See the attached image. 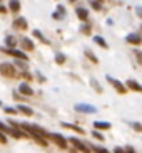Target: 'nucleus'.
Here are the masks:
<instances>
[{"mask_svg":"<svg viewBox=\"0 0 142 153\" xmlns=\"http://www.w3.org/2000/svg\"><path fill=\"white\" fill-rule=\"evenodd\" d=\"M75 12H77V15H79V19L82 20V22H87V19H89V12H87V10L82 9V7H79Z\"/></svg>","mask_w":142,"mask_h":153,"instance_id":"13","label":"nucleus"},{"mask_svg":"<svg viewBox=\"0 0 142 153\" xmlns=\"http://www.w3.org/2000/svg\"><path fill=\"white\" fill-rule=\"evenodd\" d=\"M125 153H135V152H134L132 148H127V152H125Z\"/></svg>","mask_w":142,"mask_h":153,"instance_id":"34","label":"nucleus"},{"mask_svg":"<svg viewBox=\"0 0 142 153\" xmlns=\"http://www.w3.org/2000/svg\"><path fill=\"white\" fill-rule=\"evenodd\" d=\"M0 74L5 76V77H13L15 76V68H13V64H9V62L0 64Z\"/></svg>","mask_w":142,"mask_h":153,"instance_id":"1","label":"nucleus"},{"mask_svg":"<svg viewBox=\"0 0 142 153\" xmlns=\"http://www.w3.org/2000/svg\"><path fill=\"white\" fill-rule=\"evenodd\" d=\"M34 36H35L37 39H40V41H42V42H45V44L49 42V41H47V39H45L44 36H42V32H40V30H34Z\"/></svg>","mask_w":142,"mask_h":153,"instance_id":"21","label":"nucleus"},{"mask_svg":"<svg viewBox=\"0 0 142 153\" xmlns=\"http://www.w3.org/2000/svg\"><path fill=\"white\" fill-rule=\"evenodd\" d=\"M75 109L80 111V113H95V108L90 106V104H77Z\"/></svg>","mask_w":142,"mask_h":153,"instance_id":"10","label":"nucleus"},{"mask_svg":"<svg viewBox=\"0 0 142 153\" xmlns=\"http://www.w3.org/2000/svg\"><path fill=\"white\" fill-rule=\"evenodd\" d=\"M0 143H7V138H5V135L0 131Z\"/></svg>","mask_w":142,"mask_h":153,"instance_id":"29","label":"nucleus"},{"mask_svg":"<svg viewBox=\"0 0 142 153\" xmlns=\"http://www.w3.org/2000/svg\"><path fill=\"white\" fill-rule=\"evenodd\" d=\"M69 2H72V4H74V2H77V0H69Z\"/></svg>","mask_w":142,"mask_h":153,"instance_id":"35","label":"nucleus"},{"mask_svg":"<svg viewBox=\"0 0 142 153\" xmlns=\"http://www.w3.org/2000/svg\"><path fill=\"white\" fill-rule=\"evenodd\" d=\"M125 86H127V88H129V89L135 91V93H141V91H142V86L139 84L137 81H134V79H129V81L125 82Z\"/></svg>","mask_w":142,"mask_h":153,"instance_id":"7","label":"nucleus"},{"mask_svg":"<svg viewBox=\"0 0 142 153\" xmlns=\"http://www.w3.org/2000/svg\"><path fill=\"white\" fill-rule=\"evenodd\" d=\"M94 41H95V44H99L100 47H104V49H107L109 45H107V42H105V39H102L100 36H95L94 37Z\"/></svg>","mask_w":142,"mask_h":153,"instance_id":"17","label":"nucleus"},{"mask_svg":"<svg viewBox=\"0 0 142 153\" xmlns=\"http://www.w3.org/2000/svg\"><path fill=\"white\" fill-rule=\"evenodd\" d=\"M95 128H97V130H109V128H111V125H109V123L97 121V123H95Z\"/></svg>","mask_w":142,"mask_h":153,"instance_id":"20","label":"nucleus"},{"mask_svg":"<svg viewBox=\"0 0 142 153\" xmlns=\"http://www.w3.org/2000/svg\"><path fill=\"white\" fill-rule=\"evenodd\" d=\"M22 47L25 51H34V42L30 41V39H29V37H22Z\"/></svg>","mask_w":142,"mask_h":153,"instance_id":"12","label":"nucleus"},{"mask_svg":"<svg viewBox=\"0 0 142 153\" xmlns=\"http://www.w3.org/2000/svg\"><path fill=\"white\" fill-rule=\"evenodd\" d=\"M47 138H52L53 141L57 143V146H60V148H64V150L67 148V140L62 138L60 135H57V133H49V136H47Z\"/></svg>","mask_w":142,"mask_h":153,"instance_id":"2","label":"nucleus"},{"mask_svg":"<svg viewBox=\"0 0 142 153\" xmlns=\"http://www.w3.org/2000/svg\"><path fill=\"white\" fill-rule=\"evenodd\" d=\"M64 15H65V9H64L62 5H59V7H57V12H53L52 17L55 19V20H60V17H64Z\"/></svg>","mask_w":142,"mask_h":153,"instance_id":"14","label":"nucleus"},{"mask_svg":"<svg viewBox=\"0 0 142 153\" xmlns=\"http://www.w3.org/2000/svg\"><path fill=\"white\" fill-rule=\"evenodd\" d=\"M23 77H25V79H30L32 76H30V74H29V72H23Z\"/></svg>","mask_w":142,"mask_h":153,"instance_id":"32","label":"nucleus"},{"mask_svg":"<svg viewBox=\"0 0 142 153\" xmlns=\"http://www.w3.org/2000/svg\"><path fill=\"white\" fill-rule=\"evenodd\" d=\"M18 91H20L22 94H25V96H32V94H34V89H32L27 82H22V84L18 86Z\"/></svg>","mask_w":142,"mask_h":153,"instance_id":"9","label":"nucleus"},{"mask_svg":"<svg viewBox=\"0 0 142 153\" xmlns=\"http://www.w3.org/2000/svg\"><path fill=\"white\" fill-rule=\"evenodd\" d=\"M70 143L74 145L75 148H79V150H80V152H82V153H89V148H87V146H85V145L82 143L80 140H77V138H70Z\"/></svg>","mask_w":142,"mask_h":153,"instance_id":"6","label":"nucleus"},{"mask_svg":"<svg viewBox=\"0 0 142 153\" xmlns=\"http://www.w3.org/2000/svg\"><path fill=\"white\" fill-rule=\"evenodd\" d=\"M85 56H87V57H89L90 61H92V62H95V64L99 62V59L95 57V56H94V52H92V51H89V49H85Z\"/></svg>","mask_w":142,"mask_h":153,"instance_id":"19","label":"nucleus"},{"mask_svg":"<svg viewBox=\"0 0 142 153\" xmlns=\"http://www.w3.org/2000/svg\"><path fill=\"white\" fill-rule=\"evenodd\" d=\"M90 148H92L95 153H109V152H105L104 148H97V146H90Z\"/></svg>","mask_w":142,"mask_h":153,"instance_id":"26","label":"nucleus"},{"mask_svg":"<svg viewBox=\"0 0 142 153\" xmlns=\"http://www.w3.org/2000/svg\"><path fill=\"white\" fill-rule=\"evenodd\" d=\"M125 41L129 42V44H134V45H141L142 42V37L139 34H129V36L125 37Z\"/></svg>","mask_w":142,"mask_h":153,"instance_id":"5","label":"nucleus"},{"mask_svg":"<svg viewBox=\"0 0 142 153\" xmlns=\"http://www.w3.org/2000/svg\"><path fill=\"white\" fill-rule=\"evenodd\" d=\"M134 130H135V131H141V130H142V126L139 125V123H135V125H134Z\"/></svg>","mask_w":142,"mask_h":153,"instance_id":"31","label":"nucleus"},{"mask_svg":"<svg viewBox=\"0 0 142 153\" xmlns=\"http://www.w3.org/2000/svg\"><path fill=\"white\" fill-rule=\"evenodd\" d=\"M9 9L12 10V12H18V10H20V2H18V0H10Z\"/></svg>","mask_w":142,"mask_h":153,"instance_id":"16","label":"nucleus"},{"mask_svg":"<svg viewBox=\"0 0 142 153\" xmlns=\"http://www.w3.org/2000/svg\"><path fill=\"white\" fill-rule=\"evenodd\" d=\"M4 52H7V54L13 56V57H18V59H22V61H27V54L23 52V51H17V49H2Z\"/></svg>","mask_w":142,"mask_h":153,"instance_id":"3","label":"nucleus"},{"mask_svg":"<svg viewBox=\"0 0 142 153\" xmlns=\"http://www.w3.org/2000/svg\"><path fill=\"white\" fill-rule=\"evenodd\" d=\"M0 131H2V133H9L10 128H9V126H5V125H2V123H0Z\"/></svg>","mask_w":142,"mask_h":153,"instance_id":"24","label":"nucleus"},{"mask_svg":"<svg viewBox=\"0 0 142 153\" xmlns=\"http://www.w3.org/2000/svg\"><path fill=\"white\" fill-rule=\"evenodd\" d=\"M95 2H104V0H95Z\"/></svg>","mask_w":142,"mask_h":153,"instance_id":"36","label":"nucleus"},{"mask_svg":"<svg viewBox=\"0 0 142 153\" xmlns=\"http://www.w3.org/2000/svg\"><path fill=\"white\" fill-rule=\"evenodd\" d=\"M13 27L15 29H20V30H25L27 29V20L23 17H18L13 20Z\"/></svg>","mask_w":142,"mask_h":153,"instance_id":"8","label":"nucleus"},{"mask_svg":"<svg viewBox=\"0 0 142 153\" xmlns=\"http://www.w3.org/2000/svg\"><path fill=\"white\" fill-rule=\"evenodd\" d=\"M27 61H23V62H22V61H20V59H18V61H15V64H17V66H18V68H23V69H25L27 68Z\"/></svg>","mask_w":142,"mask_h":153,"instance_id":"25","label":"nucleus"},{"mask_svg":"<svg viewBox=\"0 0 142 153\" xmlns=\"http://www.w3.org/2000/svg\"><path fill=\"white\" fill-rule=\"evenodd\" d=\"M15 111H17V113H23V114H27V116H32V114H34V109H30L29 106H25V104H18Z\"/></svg>","mask_w":142,"mask_h":153,"instance_id":"11","label":"nucleus"},{"mask_svg":"<svg viewBox=\"0 0 142 153\" xmlns=\"http://www.w3.org/2000/svg\"><path fill=\"white\" fill-rule=\"evenodd\" d=\"M5 44L9 45V49H13V47L17 45V41H15V37L13 36H7L5 37Z\"/></svg>","mask_w":142,"mask_h":153,"instance_id":"15","label":"nucleus"},{"mask_svg":"<svg viewBox=\"0 0 142 153\" xmlns=\"http://www.w3.org/2000/svg\"><path fill=\"white\" fill-rule=\"evenodd\" d=\"M80 30H82V34H90V25H87V24H84V25L80 27Z\"/></svg>","mask_w":142,"mask_h":153,"instance_id":"23","label":"nucleus"},{"mask_svg":"<svg viewBox=\"0 0 142 153\" xmlns=\"http://www.w3.org/2000/svg\"><path fill=\"white\" fill-rule=\"evenodd\" d=\"M107 81L111 82V84L119 91L120 94H125V88H124V84H122L120 81H117V79H114V77H111V76H107Z\"/></svg>","mask_w":142,"mask_h":153,"instance_id":"4","label":"nucleus"},{"mask_svg":"<svg viewBox=\"0 0 142 153\" xmlns=\"http://www.w3.org/2000/svg\"><path fill=\"white\" fill-rule=\"evenodd\" d=\"M5 113H7V114H9V113H10V114H13V113H17V111H15L13 108H5Z\"/></svg>","mask_w":142,"mask_h":153,"instance_id":"30","label":"nucleus"},{"mask_svg":"<svg viewBox=\"0 0 142 153\" xmlns=\"http://www.w3.org/2000/svg\"><path fill=\"white\" fill-rule=\"evenodd\" d=\"M92 7H94L95 10H100V9H102V5H100V2H92Z\"/></svg>","mask_w":142,"mask_h":153,"instance_id":"27","label":"nucleus"},{"mask_svg":"<svg viewBox=\"0 0 142 153\" xmlns=\"http://www.w3.org/2000/svg\"><path fill=\"white\" fill-rule=\"evenodd\" d=\"M114 153H125V152H124V150H120V148H116V152H114Z\"/></svg>","mask_w":142,"mask_h":153,"instance_id":"33","label":"nucleus"},{"mask_svg":"<svg viewBox=\"0 0 142 153\" xmlns=\"http://www.w3.org/2000/svg\"><path fill=\"white\" fill-rule=\"evenodd\" d=\"M64 126H65V128H70V130H74V131H77V133H80V135H84V130H82V128H79V126H75V125L64 123Z\"/></svg>","mask_w":142,"mask_h":153,"instance_id":"18","label":"nucleus"},{"mask_svg":"<svg viewBox=\"0 0 142 153\" xmlns=\"http://www.w3.org/2000/svg\"><path fill=\"white\" fill-rule=\"evenodd\" d=\"M0 104H2V103H0Z\"/></svg>","mask_w":142,"mask_h":153,"instance_id":"37","label":"nucleus"},{"mask_svg":"<svg viewBox=\"0 0 142 153\" xmlns=\"http://www.w3.org/2000/svg\"><path fill=\"white\" fill-rule=\"evenodd\" d=\"M55 62H57V64H64V62H65V56H64V54H57V56H55Z\"/></svg>","mask_w":142,"mask_h":153,"instance_id":"22","label":"nucleus"},{"mask_svg":"<svg viewBox=\"0 0 142 153\" xmlns=\"http://www.w3.org/2000/svg\"><path fill=\"white\" fill-rule=\"evenodd\" d=\"M92 135H94V138H97V140H102V141H104V136L100 135V133H99V131H94Z\"/></svg>","mask_w":142,"mask_h":153,"instance_id":"28","label":"nucleus"}]
</instances>
